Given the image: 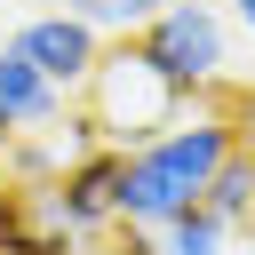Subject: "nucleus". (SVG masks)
Listing matches in <instances>:
<instances>
[{"label": "nucleus", "mask_w": 255, "mask_h": 255, "mask_svg": "<svg viewBox=\"0 0 255 255\" xmlns=\"http://www.w3.org/2000/svg\"><path fill=\"white\" fill-rule=\"evenodd\" d=\"M239 143V120L223 96H191L183 120L167 135H151L143 151H128V175H120V223H143V231H167L175 215H191L215 183V167L231 159Z\"/></svg>", "instance_id": "nucleus-1"}, {"label": "nucleus", "mask_w": 255, "mask_h": 255, "mask_svg": "<svg viewBox=\"0 0 255 255\" xmlns=\"http://www.w3.org/2000/svg\"><path fill=\"white\" fill-rule=\"evenodd\" d=\"M183 88L135 48V40H104V64L88 72V88H80V112L96 120V135L112 143V151H143L151 135H167L175 120H183Z\"/></svg>", "instance_id": "nucleus-2"}, {"label": "nucleus", "mask_w": 255, "mask_h": 255, "mask_svg": "<svg viewBox=\"0 0 255 255\" xmlns=\"http://www.w3.org/2000/svg\"><path fill=\"white\" fill-rule=\"evenodd\" d=\"M135 48L183 88V96H223V64H231V32H223V8L215 0H167Z\"/></svg>", "instance_id": "nucleus-3"}, {"label": "nucleus", "mask_w": 255, "mask_h": 255, "mask_svg": "<svg viewBox=\"0 0 255 255\" xmlns=\"http://www.w3.org/2000/svg\"><path fill=\"white\" fill-rule=\"evenodd\" d=\"M8 48H16L40 80H56L64 96H80V88H88V72L104 64V40H96L80 16H64V8H56V16H24V24L8 32Z\"/></svg>", "instance_id": "nucleus-4"}, {"label": "nucleus", "mask_w": 255, "mask_h": 255, "mask_svg": "<svg viewBox=\"0 0 255 255\" xmlns=\"http://www.w3.org/2000/svg\"><path fill=\"white\" fill-rule=\"evenodd\" d=\"M72 112V96L56 88V80H40L8 40H0V143L8 135H40V128H56Z\"/></svg>", "instance_id": "nucleus-5"}, {"label": "nucleus", "mask_w": 255, "mask_h": 255, "mask_svg": "<svg viewBox=\"0 0 255 255\" xmlns=\"http://www.w3.org/2000/svg\"><path fill=\"white\" fill-rule=\"evenodd\" d=\"M223 231H255V135H239L231 143V159L215 167V183H207V199H199Z\"/></svg>", "instance_id": "nucleus-6"}, {"label": "nucleus", "mask_w": 255, "mask_h": 255, "mask_svg": "<svg viewBox=\"0 0 255 255\" xmlns=\"http://www.w3.org/2000/svg\"><path fill=\"white\" fill-rule=\"evenodd\" d=\"M167 0H64V16H80L96 40H135Z\"/></svg>", "instance_id": "nucleus-7"}, {"label": "nucleus", "mask_w": 255, "mask_h": 255, "mask_svg": "<svg viewBox=\"0 0 255 255\" xmlns=\"http://www.w3.org/2000/svg\"><path fill=\"white\" fill-rule=\"evenodd\" d=\"M0 255H80V247L56 239V231H40L32 207H24V191H16V199H0Z\"/></svg>", "instance_id": "nucleus-8"}, {"label": "nucleus", "mask_w": 255, "mask_h": 255, "mask_svg": "<svg viewBox=\"0 0 255 255\" xmlns=\"http://www.w3.org/2000/svg\"><path fill=\"white\" fill-rule=\"evenodd\" d=\"M159 247H167V255H231V231H223L207 207H191V215H175V223L159 231Z\"/></svg>", "instance_id": "nucleus-9"}, {"label": "nucleus", "mask_w": 255, "mask_h": 255, "mask_svg": "<svg viewBox=\"0 0 255 255\" xmlns=\"http://www.w3.org/2000/svg\"><path fill=\"white\" fill-rule=\"evenodd\" d=\"M231 8H239V24H247V32H255V0H231Z\"/></svg>", "instance_id": "nucleus-10"}, {"label": "nucleus", "mask_w": 255, "mask_h": 255, "mask_svg": "<svg viewBox=\"0 0 255 255\" xmlns=\"http://www.w3.org/2000/svg\"><path fill=\"white\" fill-rule=\"evenodd\" d=\"M80 255H96V247H80Z\"/></svg>", "instance_id": "nucleus-11"}, {"label": "nucleus", "mask_w": 255, "mask_h": 255, "mask_svg": "<svg viewBox=\"0 0 255 255\" xmlns=\"http://www.w3.org/2000/svg\"><path fill=\"white\" fill-rule=\"evenodd\" d=\"M159 255H167V247H159Z\"/></svg>", "instance_id": "nucleus-12"}]
</instances>
